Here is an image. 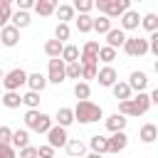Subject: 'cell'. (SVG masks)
Masks as SVG:
<instances>
[{
  "instance_id": "1",
  "label": "cell",
  "mask_w": 158,
  "mask_h": 158,
  "mask_svg": "<svg viewBox=\"0 0 158 158\" xmlns=\"http://www.w3.org/2000/svg\"><path fill=\"white\" fill-rule=\"evenodd\" d=\"M148 109H151V99H148L146 91H141V94L131 96L128 101H118L116 114H121V116H143Z\"/></svg>"
},
{
  "instance_id": "2",
  "label": "cell",
  "mask_w": 158,
  "mask_h": 158,
  "mask_svg": "<svg viewBox=\"0 0 158 158\" xmlns=\"http://www.w3.org/2000/svg\"><path fill=\"white\" fill-rule=\"evenodd\" d=\"M72 111H74V121H79V123H94V121H99L104 116L101 106L94 104L91 99L89 101H77V106Z\"/></svg>"
},
{
  "instance_id": "3",
  "label": "cell",
  "mask_w": 158,
  "mask_h": 158,
  "mask_svg": "<svg viewBox=\"0 0 158 158\" xmlns=\"http://www.w3.org/2000/svg\"><path fill=\"white\" fill-rule=\"evenodd\" d=\"M25 128L35 133H47L52 128V116L42 114L40 109H27L25 111Z\"/></svg>"
},
{
  "instance_id": "4",
  "label": "cell",
  "mask_w": 158,
  "mask_h": 158,
  "mask_svg": "<svg viewBox=\"0 0 158 158\" xmlns=\"http://www.w3.org/2000/svg\"><path fill=\"white\" fill-rule=\"evenodd\" d=\"M94 7H96L104 17L114 20V17H121L126 10H131V0H96Z\"/></svg>"
},
{
  "instance_id": "5",
  "label": "cell",
  "mask_w": 158,
  "mask_h": 158,
  "mask_svg": "<svg viewBox=\"0 0 158 158\" xmlns=\"http://www.w3.org/2000/svg\"><path fill=\"white\" fill-rule=\"evenodd\" d=\"M22 84H27V72H25V69L15 67V69L5 72V77H2V86H5V91H17Z\"/></svg>"
},
{
  "instance_id": "6",
  "label": "cell",
  "mask_w": 158,
  "mask_h": 158,
  "mask_svg": "<svg viewBox=\"0 0 158 158\" xmlns=\"http://www.w3.org/2000/svg\"><path fill=\"white\" fill-rule=\"evenodd\" d=\"M123 52L128 57H143V54H148V40L146 37H126Z\"/></svg>"
},
{
  "instance_id": "7",
  "label": "cell",
  "mask_w": 158,
  "mask_h": 158,
  "mask_svg": "<svg viewBox=\"0 0 158 158\" xmlns=\"http://www.w3.org/2000/svg\"><path fill=\"white\" fill-rule=\"evenodd\" d=\"M67 141H69L67 128H62V126L52 123V128L47 131V146H52V148L57 151V148H64V146H67Z\"/></svg>"
},
{
  "instance_id": "8",
  "label": "cell",
  "mask_w": 158,
  "mask_h": 158,
  "mask_svg": "<svg viewBox=\"0 0 158 158\" xmlns=\"http://www.w3.org/2000/svg\"><path fill=\"white\" fill-rule=\"evenodd\" d=\"M99 42L96 40H89L84 47H81V54H79V64H99Z\"/></svg>"
},
{
  "instance_id": "9",
  "label": "cell",
  "mask_w": 158,
  "mask_h": 158,
  "mask_svg": "<svg viewBox=\"0 0 158 158\" xmlns=\"http://www.w3.org/2000/svg\"><path fill=\"white\" fill-rule=\"evenodd\" d=\"M64 81V62L57 57V59H49V67H47V84H62Z\"/></svg>"
},
{
  "instance_id": "10",
  "label": "cell",
  "mask_w": 158,
  "mask_h": 158,
  "mask_svg": "<svg viewBox=\"0 0 158 158\" xmlns=\"http://www.w3.org/2000/svg\"><path fill=\"white\" fill-rule=\"evenodd\" d=\"M126 146H128V136H126V131L111 133V136L106 138V153H121Z\"/></svg>"
},
{
  "instance_id": "11",
  "label": "cell",
  "mask_w": 158,
  "mask_h": 158,
  "mask_svg": "<svg viewBox=\"0 0 158 158\" xmlns=\"http://www.w3.org/2000/svg\"><path fill=\"white\" fill-rule=\"evenodd\" d=\"M96 81H99L101 86H114V84L118 81V72H116L114 67H101V69L96 72Z\"/></svg>"
},
{
  "instance_id": "12",
  "label": "cell",
  "mask_w": 158,
  "mask_h": 158,
  "mask_svg": "<svg viewBox=\"0 0 158 158\" xmlns=\"http://www.w3.org/2000/svg\"><path fill=\"white\" fill-rule=\"evenodd\" d=\"M128 89L131 91H146V86H148V74L146 72H131V77H128Z\"/></svg>"
},
{
  "instance_id": "13",
  "label": "cell",
  "mask_w": 158,
  "mask_h": 158,
  "mask_svg": "<svg viewBox=\"0 0 158 158\" xmlns=\"http://www.w3.org/2000/svg\"><path fill=\"white\" fill-rule=\"evenodd\" d=\"M118 20H121V30H123V32H126V30H138V25H141L138 10H126Z\"/></svg>"
},
{
  "instance_id": "14",
  "label": "cell",
  "mask_w": 158,
  "mask_h": 158,
  "mask_svg": "<svg viewBox=\"0 0 158 158\" xmlns=\"http://www.w3.org/2000/svg\"><path fill=\"white\" fill-rule=\"evenodd\" d=\"M123 42H126V32H123L121 27H111V30L106 32V47L118 49V47H123Z\"/></svg>"
},
{
  "instance_id": "15",
  "label": "cell",
  "mask_w": 158,
  "mask_h": 158,
  "mask_svg": "<svg viewBox=\"0 0 158 158\" xmlns=\"http://www.w3.org/2000/svg\"><path fill=\"white\" fill-rule=\"evenodd\" d=\"M0 42H2L5 47H15V44L20 42V30L12 27V25H5V27L0 30Z\"/></svg>"
},
{
  "instance_id": "16",
  "label": "cell",
  "mask_w": 158,
  "mask_h": 158,
  "mask_svg": "<svg viewBox=\"0 0 158 158\" xmlns=\"http://www.w3.org/2000/svg\"><path fill=\"white\" fill-rule=\"evenodd\" d=\"M126 123H128V118H126V116H121V114H111V116L106 118V131H109V133L126 131Z\"/></svg>"
},
{
  "instance_id": "17",
  "label": "cell",
  "mask_w": 158,
  "mask_h": 158,
  "mask_svg": "<svg viewBox=\"0 0 158 158\" xmlns=\"http://www.w3.org/2000/svg\"><path fill=\"white\" fill-rule=\"evenodd\" d=\"M10 146H12L15 151H17V148H25V146H30V131H27V128H17V131H12Z\"/></svg>"
},
{
  "instance_id": "18",
  "label": "cell",
  "mask_w": 158,
  "mask_h": 158,
  "mask_svg": "<svg viewBox=\"0 0 158 158\" xmlns=\"http://www.w3.org/2000/svg\"><path fill=\"white\" fill-rule=\"evenodd\" d=\"M32 10H35L40 17H49V15H54V10H57V2H54V0H37Z\"/></svg>"
},
{
  "instance_id": "19",
  "label": "cell",
  "mask_w": 158,
  "mask_h": 158,
  "mask_svg": "<svg viewBox=\"0 0 158 158\" xmlns=\"http://www.w3.org/2000/svg\"><path fill=\"white\" fill-rule=\"evenodd\" d=\"M27 86H30V91H37L40 94L47 86V77L40 74V72H32V74H27Z\"/></svg>"
},
{
  "instance_id": "20",
  "label": "cell",
  "mask_w": 158,
  "mask_h": 158,
  "mask_svg": "<svg viewBox=\"0 0 158 158\" xmlns=\"http://www.w3.org/2000/svg\"><path fill=\"white\" fill-rule=\"evenodd\" d=\"M54 15H57V17H59V22H64V25H69V20H74V17H77V12H74V7H72L69 2H62V5H57Z\"/></svg>"
},
{
  "instance_id": "21",
  "label": "cell",
  "mask_w": 158,
  "mask_h": 158,
  "mask_svg": "<svg viewBox=\"0 0 158 158\" xmlns=\"http://www.w3.org/2000/svg\"><path fill=\"white\" fill-rule=\"evenodd\" d=\"M59 59H62L64 64H74V62H79V47H77V44H64Z\"/></svg>"
},
{
  "instance_id": "22",
  "label": "cell",
  "mask_w": 158,
  "mask_h": 158,
  "mask_svg": "<svg viewBox=\"0 0 158 158\" xmlns=\"http://www.w3.org/2000/svg\"><path fill=\"white\" fill-rule=\"evenodd\" d=\"M57 126H62V128H69L72 123H74V111L69 109V106H62L59 111H57Z\"/></svg>"
},
{
  "instance_id": "23",
  "label": "cell",
  "mask_w": 158,
  "mask_h": 158,
  "mask_svg": "<svg viewBox=\"0 0 158 158\" xmlns=\"http://www.w3.org/2000/svg\"><path fill=\"white\" fill-rule=\"evenodd\" d=\"M32 22V17H30V12H22V10H15L12 15H10V25L12 27H17V30H22V27H27Z\"/></svg>"
},
{
  "instance_id": "24",
  "label": "cell",
  "mask_w": 158,
  "mask_h": 158,
  "mask_svg": "<svg viewBox=\"0 0 158 158\" xmlns=\"http://www.w3.org/2000/svg\"><path fill=\"white\" fill-rule=\"evenodd\" d=\"M138 138H141L143 143H153V141L158 138V128H156V123H143L141 131H138Z\"/></svg>"
},
{
  "instance_id": "25",
  "label": "cell",
  "mask_w": 158,
  "mask_h": 158,
  "mask_svg": "<svg viewBox=\"0 0 158 158\" xmlns=\"http://www.w3.org/2000/svg\"><path fill=\"white\" fill-rule=\"evenodd\" d=\"M111 94H114V99H118V101H128V99H131V89H128L126 81H116V84L111 86Z\"/></svg>"
},
{
  "instance_id": "26",
  "label": "cell",
  "mask_w": 158,
  "mask_h": 158,
  "mask_svg": "<svg viewBox=\"0 0 158 158\" xmlns=\"http://www.w3.org/2000/svg\"><path fill=\"white\" fill-rule=\"evenodd\" d=\"M64 148H67L69 158H81V156H84V151H86V146H84L81 141H77V138H69Z\"/></svg>"
},
{
  "instance_id": "27",
  "label": "cell",
  "mask_w": 158,
  "mask_h": 158,
  "mask_svg": "<svg viewBox=\"0 0 158 158\" xmlns=\"http://www.w3.org/2000/svg\"><path fill=\"white\" fill-rule=\"evenodd\" d=\"M141 27H143V30H148L151 35H153V32H158V15H156V12L141 15Z\"/></svg>"
},
{
  "instance_id": "28",
  "label": "cell",
  "mask_w": 158,
  "mask_h": 158,
  "mask_svg": "<svg viewBox=\"0 0 158 158\" xmlns=\"http://www.w3.org/2000/svg\"><path fill=\"white\" fill-rule=\"evenodd\" d=\"M20 104H22L20 91H5V96H2V106L5 109H20Z\"/></svg>"
},
{
  "instance_id": "29",
  "label": "cell",
  "mask_w": 158,
  "mask_h": 158,
  "mask_svg": "<svg viewBox=\"0 0 158 158\" xmlns=\"http://www.w3.org/2000/svg\"><path fill=\"white\" fill-rule=\"evenodd\" d=\"M10 15H12V0H0V30L10 25Z\"/></svg>"
},
{
  "instance_id": "30",
  "label": "cell",
  "mask_w": 158,
  "mask_h": 158,
  "mask_svg": "<svg viewBox=\"0 0 158 158\" xmlns=\"http://www.w3.org/2000/svg\"><path fill=\"white\" fill-rule=\"evenodd\" d=\"M62 47H64L62 42H57V40H47V42H44V54H47L49 59H57V57L62 54Z\"/></svg>"
},
{
  "instance_id": "31",
  "label": "cell",
  "mask_w": 158,
  "mask_h": 158,
  "mask_svg": "<svg viewBox=\"0 0 158 158\" xmlns=\"http://www.w3.org/2000/svg\"><path fill=\"white\" fill-rule=\"evenodd\" d=\"M89 146H91V153H99V156H104L106 153V136H91L89 138Z\"/></svg>"
},
{
  "instance_id": "32",
  "label": "cell",
  "mask_w": 158,
  "mask_h": 158,
  "mask_svg": "<svg viewBox=\"0 0 158 158\" xmlns=\"http://www.w3.org/2000/svg\"><path fill=\"white\" fill-rule=\"evenodd\" d=\"M91 30H96L99 35H106V32L111 30V20H109V17H104V15H99V17H94Z\"/></svg>"
},
{
  "instance_id": "33",
  "label": "cell",
  "mask_w": 158,
  "mask_h": 158,
  "mask_svg": "<svg viewBox=\"0 0 158 158\" xmlns=\"http://www.w3.org/2000/svg\"><path fill=\"white\" fill-rule=\"evenodd\" d=\"M74 96H77L79 101H89V96H91V86H89L86 81H77V84H74Z\"/></svg>"
},
{
  "instance_id": "34",
  "label": "cell",
  "mask_w": 158,
  "mask_h": 158,
  "mask_svg": "<svg viewBox=\"0 0 158 158\" xmlns=\"http://www.w3.org/2000/svg\"><path fill=\"white\" fill-rule=\"evenodd\" d=\"M74 22H77V30L86 35V32H91V22H94V17H91V15H77Z\"/></svg>"
},
{
  "instance_id": "35",
  "label": "cell",
  "mask_w": 158,
  "mask_h": 158,
  "mask_svg": "<svg viewBox=\"0 0 158 158\" xmlns=\"http://www.w3.org/2000/svg\"><path fill=\"white\" fill-rule=\"evenodd\" d=\"M96 59H99V62H104L106 67H111V62L116 59V49H111V47H106V44H104V47H99V57H96Z\"/></svg>"
},
{
  "instance_id": "36",
  "label": "cell",
  "mask_w": 158,
  "mask_h": 158,
  "mask_svg": "<svg viewBox=\"0 0 158 158\" xmlns=\"http://www.w3.org/2000/svg\"><path fill=\"white\" fill-rule=\"evenodd\" d=\"M74 12H79V15H89L91 10H94V0H74Z\"/></svg>"
},
{
  "instance_id": "37",
  "label": "cell",
  "mask_w": 158,
  "mask_h": 158,
  "mask_svg": "<svg viewBox=\"0 0 158 158\" xmlns=\"http://www.w3.org/2000/svg\"><path fill=\"white\" fill-rule=\"evenodd\" d=\"M69 35H72V30H69V25H64V22H59V25L54 27V40H57V42H62V44H64V42L69 40Z\"/></svg>"
},
{
  "instance_id": "38",
  "label": "cell",
  "mask_w": 158,
  "mask_h": 158,
  "mask_svg": "<svg viewBox=\"0 0 158 158\" xmlns=\"http://www.w3.org/2000/svg\"><path fill=\"white\" fill-rule=\"evenodd\" d=\"M64 79H81V67H79V62L64 64Z\"/></svg>"
},
{
  "instance_id": "39",
  "label": "cell",
  "mask_w": 158,
  "mask_h": 158,
  "mask_svg": "<svg viewBox=\"0 0 158 158\" xmlns=\"http://www.w3.org/2000/svg\"><path fill=\"white\" fill-rule=\"evenodd\" d=\"M22 104H25L27 109H40V94H37V91L22 94Z\"/></svg>"
},
{
  "instance_id": "40",
  "label": "cell",
  "mask_w": 158,
  "mask_h": 158,
  "mask_svg": "<svg viewBox=\"0 0 158 158\" xmlns=\"http://www.w3.org/2000/svg\"><path fill=\"white\" fill-rule=\"evenodd\" d=\"M79 67H81V79H86V84L89 79H96V72H99L96 64H79Z\"/></svg>"
},
{
  "instance_id": "41",
  "label": "cell",
  "mask_w": 158,
  "mask_h": 158,
  "mask_svg": "<svg viewBox=\"0 0 158 158\" xmlns=\"http://www.w3.org/2000/svg\"><path fill=\"white\" fill-rule=\"evenodd\" d=\"M10 138H12V128L0 126V146H10Z\"/></svg>"
},
{
  "instance_id": "42",
  "label": "cell",
  "mask_w": 158,
  "mask_h": 158,
  "mask_svg": "<svg viewBox=\"0 0 158 158\" xmlns=\"http://www.w3.org/2000/svg\"><path fill=\"white\" fill-rule=\"evenodd\" d=\"M37 158H54V148L47 146V143L40 146V148H37Z\"/></svg>"
},
{
  "instance_id": "43",
  "label": "cell",
  "mask_w": 158,
  "mask_h": 158,
  "mask_svg": "<svg viewBox=\"0 0 158 158\" xmlns=\"http://www.w3.org/2000/svg\"><path fill=\"white\" fill-rule=\"evenodd\" d=\"M17 158H37V148L35 146H25V148H20Z\"/></svg>"
},
{
  "instance_id": "44",
  "label": "cell",
  "mask_w": 158,
  "mask_h": 158,
  "mask_svg": "<svg viewBox=\"0 0 158 158\" xmlns=\"http://www.w3.org/2000/svg\"><path fill=\"white\" fill-rule=\"evenodd\" d=\"M0 158H17V151L12 146H0Z\"/></svg>"
},
{
  "instance_id": "45",
  "label": "cell",
  "mask_w": 158,
  "mask_h": 158,
  "mask_svg": "<svg viewBox=\"0 0 158 158\" xmlns=\"http://www.w3.org/2000/svg\"><path fill=\"white\" fill-rule=\"evenodd\" d=\"M35 7V0H17V10H22V12H30Z\"/></svg>"
},
{
  "instance_id": "46",
  "label": "cell",
  "mask_w": 158,
  "mask_h": 158,
  "mask_svg": "<svg viewBox=\"0 0 158 158\" xmlns=\"http://www.w3.org/2000/svg\"><path fill=\"white\" fill-rule=\"evenodd\" d=\"M86 158H101V156H99V153H89Z\"/></svg>"
},
{
  "instance_id": "47",
  "label": "cell",
  "mask_w": 158,
  "mask_h": 158,
  "mask_svg": "<svg viewBox=\"0 0 158 158\" xmlns=\"http://www.w3.org/2000/svg\"><path fill=\"white\" fill-rule=\"evenodd\" d=\"M2 77H5V72H2V69H0V81H2Z\"/></svg>"
}]
</instances>
